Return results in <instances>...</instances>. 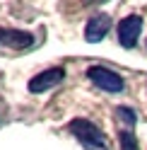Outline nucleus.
Wrapping results in <instances>:
<instances>
[{
    "instance_id": "obj_5",
    "label": "nucleus",
    "mask_w": 147,
    "mask_h": 150,
    "mask_svg": "<svg viewBox=\"0 0 147 150\" xmlns=\"http://www.w3.org/2000/svg\"><path fill=\"white\" fill-rule=\"evenodd\" d=\"M34 46V34L24 29H12V27H0V49L12 51H27Z\"/></svg>"
},
{
    "instance_id": "obj_4",
    "label": "nucleus",
    "mask_w": 147,
    "mask_h": 150,
    "mask_svg": "<svg viewBox=\"0 0 147 150\" xmlns=\"http://www.w3.org/2000/svg\"><path fill=\"white\" fill-rule=\"evenodd\" d=\"M140 32H142V17L140 15H128L118 22V44L123 49H135L137 41H140Z\"/></svg>"
},
{
    "instance_id": "obj_3",
    "label": "nucleus",
    "mask_w": 147,
    "mask_h": 150,
    "mask_svg": "<svg viewBox=\"0 0 147 150\" xmlns=\"http://www.w3.org/2000/svg\"><path fill=\"white\" fill-rule=\"evenodd\" d=\"M63 82H65V68H46L41 73H36L34 78H29L27 82V90L32 92V95H43V92H51L60 87Z\"/></svg>"
},
{
    "instance_id": "obj_9",
    "label": "nucleus",
    "mask_w": 147,
    "mask_h": 150,
    "mask_svg": "<svg viewBox=\"0 0 147 150\" xmlns=\"http://www.w3.org/2000/svg\"><path fill=\"white\" fill-rule=\"evenodd\" d=\"M85 3H94V0H85Z\"/></svg>"
},
{
    "instance_id": "obj_1",
    "label": "nucleus",
    "mask_w": 147,
    "mask_h": 150,
    "mask_svg": "<svg viewBox=\"0 0 147 150\" xmlns=\"http://www.w3.org/2000/svg\"><path fill=\"white\" fill-rule=\"evenodd\" d=\"M68 131L77 138V143L85 150H111L106 133L89 119H72L68 124Z\"/></svg>"
},
{
    "instance_id": "obj_8",
    "label": "nucleus",
    "mask_w": 147,
    "mask_h": 150,
    "mask_svg": "<svg viewBox=\"0 0 147 150\" xmlns=\"http://www.w3.org/2000/svg\"><path fill=\"white\" fill-rule=\"evenodd\" d=\"M118 145H121V150H140V145H137V138L130 128H123L118 131Z\"/></svg>"
},
{
    "instance_id": "obj_2",
    "label": "nucleus",
    "mask_w": 147,
    "mask_h": 150,
    "mask_svg": "<svg viewBox=\"0 0 147 150\" xmlns=\"http://www.w3.org/2000/svg\"><path fill=\"white\" fill-rule=\"evenodd\" d=\"M87 78H89V82L94 87L104 90V92H111V95H118V92L125 90V80L118 73H113L111 68H104V65H92V68H87Z\"/></svg>"
},
{
    "instance_id": "obj_7",
    "label": "nucleus",
    "mask_w": 147,
    "mask_h": 150,
    "mask_svg": "<svg viewBox=\"0 0 147 150\" xmlns=\"http://www.w3.org/2000/svg\"><path fill=\"white\" fill-rule=\"evenodd\" d=\"M116 119L121 121V126L130 128V131H133V126L137 124V114H135V109H130V107H118V109H116Z\"/></svg>"
},
{
    "instance_id": "obj_6",
    "label": "nucleus",
    "mask_w": 147,
    "mask_h": 150,
    "mask_svg": "<svg viewBox=\"0 0 147 150\" xmlns=\"http://www.w3.org/2000/svg\"><path fill=\"white\" fill-rule=\"evenodd\" d=\"M108 29H111V17H108L106 12L92 15L87 20V24H85V39L89 44H97V41H102L108 34Z\"/></svg>"
}]
</instances>
